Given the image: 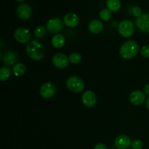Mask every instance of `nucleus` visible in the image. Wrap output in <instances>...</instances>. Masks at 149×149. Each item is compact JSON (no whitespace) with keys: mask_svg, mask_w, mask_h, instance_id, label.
<instances>
[{"mask_svg":"<svg viewBox=\"0 0 149 149\" xmlns=\"http://www.w3.org/2000/svg\"><path fill=\"white\" fill-rule=\"evenodd\" d=\"M26 52L30 58L34 61H39L45 57V48L39 41L32 40L26 46Z\"/></svg>","mask_w":149,"mask_h":149,"instance_id":"obj_1","label":"nucleus"},{"mask_svg":"<svg viewBox=\"0 0 149 149\" xmlns=\"http://www.w3.org/2000/svg\"><path fill=\"white\" fill-rule=\"evenodd\" d=\"M139 52V46L134 40H128L121 46L119 53L123 59L130 60L135 58Z\"/></svg>","mask_w":149,"mask_h":149,"instance_id":"obj_2","label":"nucleus"},{"mask_svg":"<svg viewBox=\"0 0 149 149\" xmlns=\"http://www.w3.org/2000/svg\"><path fill=\"white\" fill-rule=\"evenodd\" d=\"M66 86L68 90L74 93H79L84 90V83L79 77L72 76L66 81Z\"/></svg>","mask_w":149,"mask_h":149,"instance_id":"obj_3","label":"nucleus"},{"mask_svg":"<svg viewBox=\"0 0 149 149\" xmlns=\"http://www.w3.org/2000/svg\"><path fill=\"white\" fill-rule=\"evenodd\" d=\"M119 34L125 38L130 37L135 32V26L131 20H124L118 25Z\"/></svg>","mask_w":149,"mask_h":149,"instance_id":"obj_4","label":"nucleus"},{"mask_svg":"<svg viewBox=\"0 0 149 149\" xmlns=\"http://www.w3.org/2000/svg\"><path fill=\"white\" fill-rule=\"evenodd\" d=\"M63 28V23L58 17H53L49 19L47 23V29L52 33H56L62 31Z\"/></svg>","mask_w":149,"mask_h":149,"instance_id":"obj_5","label":"nucleus"},{"mask_svg":"<svg viewBox=\"0 0 149 149\" xmlns=\"http://www.w3.org/2000/svg\"><path fill=\"white\" fill-rule=\"evenodd\" d=\"M40 95L44 98H51L56 93V86L52 82H46L40 88Z\"/></svg>","mask_w":149,"mask_h":149,"instance_id":"obj_6","label":"nucleus"},{"mask_svg":"<svg viewBox=\"0 0 149 149\" xmlns=\"http://www.w3.org/2000/svg\"><path fill=\"white\" fill-rule=\"evenodd\" d=\"M17 17L23 20H29L32 15L31 7L28 4H21L17 7L16 10Z\"/></svg>","mask_w":149,"mask_h":149,"instance_id":"obj_7","label":"nucleus"},{"mask_svg":"<svg viewBox=\"0 0 149 149\" xmlns=\"http://www.w3.org/2000/svg\"><path fill=\"white\" fill-rule=\"evenodd\" d=\"M81 101L86 107H93L97 103V96L93 91L87 90L82 94Z\"/></svg>","mask_w":149,"mask_h":149,"instance_id":"obj_8","label":"nucleus"},{"mask_svg":"<svg viewBox=\"0 0 149 149\" xmlns=\"http://www.w3.org/2000/svg\"><path fill=\"white\" fill-rule=\"evenodd\" d=\"M14 37L19 43L25 44L31 39V33L29 30L25 28H19L16 29L14 33Z\"/></svg>","mask_w":149,"mask_h":149,"instance_id":"obj_9","label":"nucleus"},{"mask_svg":"<svg viewBox=\"0 0 149 149\" xmlns=\"http://www.w3.org/2000/svg\"><path fill=\"white\" fill-rule=\"evenodd\" d=\"M135 23L140 31L144 33H149V14L143 13L137 17Z\"/></svg>","mask_w":149,"mask_h":149,"instance_id":"obj_10","label":"nucleus"},{"mask_svg":"<svg viewBox=\"0 0 149 149\" xmlns=\"http://www.w3.org/2000/svg\"><path fill=\"white\" fill-rule=\"evenodd\" d=\"M52 63L58 68H64L68 66L69 58L63 53H57L52 58Z\"/></svg>","mask_w":149,"mask_h":149,"instance_id":"obj_11","label":"nucleus"},{"mask_svg":"<svg viewBox=\"0 0 149 149\" xmlns=\"http://www.w3.org/2000/svg\"><path fill=\"white\" fill-rule=\"evenodd\" d=\"M129 99L135 106H141L146 101V94L141 90H134L130 95Z\"/></svg>","mask_w":149,"mask_h":149,"instance_id":"obj_12","label":"nucleus"},{"mask_svg":"<svg viewBox=\"0 0 149 149\" xmlns=\"http://www.w3.org/2000/svg\"><path fill=\"white\" fill-rule=\"evenodd\" d=\"M130 137L127 135H120L114 141V145L118 149H127L131 146Z\"/></svg>","mask_w":149,"mask_h":149,"instance_id":"obj_13","label":"nucleus"},{"mask_svg":"<svg viewBox=\"0 0 149 149\" xmlns=\"http://www.w3.org/2000/svg\"><path fill=\"white\" fill-rule=\"evenodd\" d=\"M64 24L68 27H76L79 23V17L75 13H68L63 17Z\"/></svg>","mask_w":149,"mask_h":149,"instance_id":"obj_14","label":"nucleus"},{"mask_svg":"<svg viewBox=\"0 0 149 149\" xmlns=\"http://www.w3.org/2000/svg\"><path fill=\"white\" fill-rule=\"evenodd\" d=\"M2 61L3 63L8 66L14 65L15 63L16 64L17 61V53L13 51H7L4 54V56L2 57Z\"/></svg>","mask_w":149,"mask_h":149,"instance_id":"obj_15","label":"nucleus"},{"mask_svg":"<svg viewBox=\"0 0 149 149\" xmlns=\"http://www.w3.org/2000/svg\"><path fill=\"white\" fill-rule=\"evenodd\" d=\"M103 29V24L101 21L98 20H93L89 23L88 30L90 32L94 34L99 33Z\"/></svg>","mask_w":149,"mask_h":149,"instance_id":"obj_16","label":"nucleus"},{"mask_svg":"<svg viewBox=\"0 0 149 149\" xmlns=\"http://www.w3.org/2000/svg\"><path fill=\"white\" fill-rule=\"evenodd\" d=\"M65 39L64 36L62 34H55L52 38V46L57 49L62 48L65 45Z\"/></svg>","mask_w":149,"mask_h":149,"instance_id":"obj_17","label":"nucleus"},{"mask_svg":"<svg viewBox=\"0 0 149 149\" xmlns=\"http://www.w3.org/2000/svg\"><path fill=\"white\" fill-rule=\"evenodd\" d=\"M26 68L25 65L21 63H17L15 64L13 68V73L16 77H21L26 73Z\"/></svg>","mask_w":149,"mask_h":149,"instance_id":"obj_18","label":"nucleus"},{"mask_svg":"<svg viewBox=\"0 0 149 149\" xmlns=\"http://www.w3.org/2000/svg\"><path fill=\"white\" fill-rule=\"evenodd\" d=\"M106 5L108 9L111 12H116L121 8V2L119 0H108Z\"/></svg>","mask_w":149,"mask_h":149,"instance_id":"obj_19","label":"nucleus"},{"mask_svg":"<svg viewBox=\"0 0 149 149\" xmlns=\"http://www.w3.org/2000/svg\"><path fill=\"white\" fill-rule=\"evenodd\" d=\"M11 76V71L7 67H1L0 69V79L4 81L8 79Z\"/></svg>","mask_w":149,"mask_h":149,"instance_id":"obj_20","label":"nucleus"},{"mask_svg":"<svg viewBox=\"0 0 149 149\" xmlns=\"http://www.w3.org/2000/svg\"><path fill=\"white\" fill-rule=\"evenodd\" d=\"M68 58H69V61L71 63L76 65V64H79L81 62L82 58H81V55L78 52H73L70 55Z\"/></svg>","mask_w":149,"mask_h":149,"instance_id":"obj_21","label":"nucleus"},{"mask_svg":"<svg viewBox=\"0 0 149 149\" xmlns=\"http://www.w3.org/2000/svg\"><path fill=\"white\" fill-rule=\"evenodd\" d=\"M47 29L43 26H39L34 31V35L36 38H42L46 35Z\"/></svg>","mask_w":149,"mask_h":149,"instance_id":"obj_22","label":"nucleus"},{"mask_svg":"<svg viewBox=\"0 0 149 149\" xmlns=\"http://www.w3.org/2000/svg\"><path fill=\"white\" fill-rule=\"evenodd\" d=\"M99 15H100V18L103 20H104V21H108V20H109L111 18L112 16L111 11L109 10V9H103V10L100 12Z\"/></svg>","mask_w":149,"mask_h":149,"instance_id":"obj_23","label":"nucleus"},{"mask_svg":"<svg viewBox=\"0 0 149 149\" xmlns=\"http://www.w3.org/2000/svg\"><path fill=\"white\" fill-rule=\"evenodd\" d=\"M131 147H132V149H142L143 147V143L141 140L135 139L133 141H132Z\"/></svg>","mask_w":149,"mask_h":149,"instance_id":"obj_24","label":"nucleus"},{"mask_svg":"<svg viewBox=\"0 0 149 149\" xmlns=\"http://www.w3.org/2000/svg\"><path fill=\"white\" fill-rule=\"evenodd\" d=\"M140 52H141V55L143 56L144 58H149V45H145V46L143 47L141 49Z\"/></svg>","mask_w":149,"mask_h":149,"instance_id":"obj_25","label":"nucleus"},{"mask_svg":"<svg viewBox=\"0 0 149 149\" xmlns=\"http://www.w3.org/2000/svg\"><path fill=\"white\" fill-rule=\"evenodd\" d=\"M132 14L135 16H136L137 17H140L142 15V13H141V9L139 7H134L133 9H132Z\"/></svg>","mask_w":149,"mask_h":149,"instance_id":"obj_26","label":"nucleus"},{"mask_svg":"<svg viewBox=\"0 0 149 149\" xmlns=\"http://www.w3.org/2000/svg\"><path fill=\"white\" fill-rule=\"evenodd\" d=\"M94 149H108L106 146L103 143H98L95 146Z\"/></svg>","mask_w":149,"mask_h":149,"instance_id":"obj_27","label":"nucleus"},{"mask_svg":"<svg viewBox=\"0 0 149 149\" xmlns=\"http://www.w3.org/2000/svg\"><path fill=\"white\" fill-rule=\"evenodd\" d=\"M143 93H145L146 95H148L149 96V84H146V85L144 87V89H143Z\"/></svg>","mask_w":149,"mask_h":149,"instance_id":"obj_28","label":"nucleus"},{"mask_svg":"<svg viewBox=\"0 0 149 149\" xmlns=\"http://www.w3.org/2000/svg\"><path fill=\"white\" fill-rule=\"evenodd\" d=\"M146 106L147 109L149 110V97L146 99Z\"/></svg>","mask_w":149,"mask_h":149,"instance_id":"obj_29","label":"nucleus"},{"mask_svg":"<svg viewBox=\"0 0 149 149\" xmlns=\"http://www.w3.org/2000/svg\"><path fill=\"white\" fill-rule=\"evenodd\" d=\"M15 1H18V2H22V1H24L25 0H15Z\"/></svg>","mask_w":149,"mask_h":149,"instance_id":"obj_30","label":"nucleus"}]
</instances>
